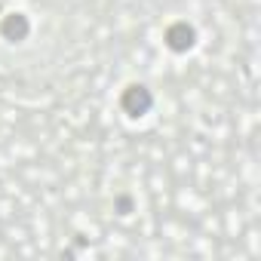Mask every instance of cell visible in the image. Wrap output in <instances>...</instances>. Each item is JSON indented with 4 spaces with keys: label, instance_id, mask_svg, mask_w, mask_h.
<instances>
[{
    "label": "cell",
    "instance_id": "2",
    "mask_svg": "<svg viewBox=\"0 0 261 261\" xmlns=\"http://www.w3.org/2000/svg\"><path fill=\"white\" fill-rule=\"evenodd\" d=\"M163 43H166L172 53H188V49L197 43V28H194L191 22L178 19V22L166 25V31H163Z\"/></svg>",
    "mask_w": 261,
    "mask_h": 261
},
{
    "label": "cell",
    "instance_id": "1",
    "mask_svg": "<svg viewBox=\"0 0 261 261\" xmlns=\"http://www.w3.org/2000/svg\"><path fill=\"white\" fill-rule=\"evenodd\" d=\"M120 108H123L126 117H145L154 108V95L145 83H129L120 92Z\"/></svg>",
    "mask_w": 261,
    "mask_h": 261
},
{
    "label": "cell",
    "instance_id": "4",
    "mask_svg": "<svg viewBox=\"0 0 261 261\" xmlns=\"http://www.w3.org/2000/svg\"><path fill=\"white\" fill-rule=\"evenodd\" d=\"M133 206H136V200L129 197V194H117V197H114V209H117V215H129V212H133Z\"/></svg>",
    "mask_w": 261,
    "mask_h": 261
},
{
    "label": "cell",
    "instance_id": "3",
    "mask_svg": "<svg viewBox=\"0 0 261 261\" xmlns=\"http://www.w3.org/2000/svg\"><path fill=\"white\" fill-rule=\"evenodd\" d=\"M0 34H4L10 43H22L31 34V22L25 13H10L4 22H0Z\"/></svg>",
    "mask_w": 261,
    "mask_h": 261
}]
</instances>
